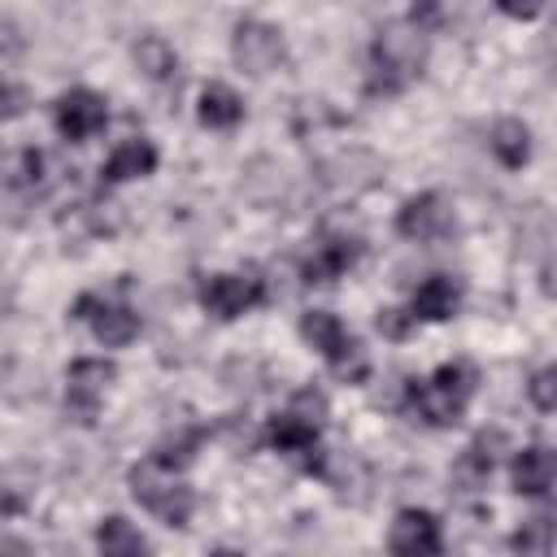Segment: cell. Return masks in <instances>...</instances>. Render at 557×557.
<instances>
[{"label": "cell", "mask_w": 557, "mask_h": 557, "mask_svg": "<svg viewBox=\"0 0 557 557\" xmlns=\"http://www.w3.org/2000/svg\"><path fill=\"white\" fill-rule=\"evenodd\" d=\"M474 387H479V370L470 361H444L431 379L405 383V405L426 426H457L466 418Z\"/></svg>", "instance_id": "6da1fadb"}, {"label": "cell", "mask_w": 557, "mask_h": 557, "mask_svg": "<svg viewBox=\"0 0 557 557\" xmlns=\"http://www.w3.org/2000/svg\"><path fill=\"white\" fill-rule=\"evenodd\" d=\"M422 35L426 30H418L413 22H392L374 35L370 44V91L374 96H396L422 74V61H426Z\"/></svg>", "instance_id": "7a4b0ae2"}, {"label": "cell", "mask_w": 557, "mask_h": 557, "mask_svg": "<svg viewBox=\"0 0 557 557\" xmlns=\"http://www.w3.org/2000/svg\"><path fill=\"white\" fill-rule=\"evenodd\" d=\"M126 487H131V496H135V500H139L148 513H157L165 527L183 531V527L191 522L196 492H191L187 483H178V479H174V470H170L161 457H148V461L131 466Z\"/></svg>", "instance_id": "3957f363"}, {"label": "cell", "mask_w": 557, "mask_h": 557, "mask_svg": "<svg viewBox=\"0 0 557 557\" xmlns=\"http://www.w3.org/2000/svg\"><path fill=\"white\" fill-rule=\"evenodd\" d=\"M196 300L218 322H231V318H244L257 305H265L270 292H265V278L257 270H239V274H209V278H200Z\"/></svg>", "instance_id": "277c9868"}, {"label": "cell", "mask_w": 557, "mask_h": 557, "mask_svg": "<svg viewBox=\"0 0 557 557\" xmlns=\"http://www.w3.org/2000/svg\"><path fill=\"white\" fill-rule=\"evenodd\" d=\"M231 61H235L244 74L265 78V74H274V70L287 61V39H283L278 26H270V22H261V17H244V22H235V30H231Z\"/></svg>", "instance_id": "5b68a950"}, {"label": "cell", "mask_w": 557, "mask_h": 557, "mask_svg": "<svg viewBox=\"0 0 557 557\" xmlns=\"http://www.w3.org/2000/svg\"><path fill=\"white\" fill-rule=\"evenodd\" d=\"M113 379H117V366L109 357H78V361H70L65 366V418H74L78 426H91Z\"/></svg>", "instance_id": "8992f818"}, {"label": "cell", "mask_w": 557, "mask_h": 557, "mask_svg": "<svg viewBox=\"0 0 557 557\" xmlns=\"http://www.w3.org/2000/svg\"><path fill=\"white\" fill-rule=\"evenodd\" d=\"M104 122H109V104H104V96L91 91V87H70V91L57 96V104H52V126H57V135L70 139V144H87L91 135L104 131Z\"/></svg>", "instance_id": "52a82bcc"}, {"label": "cell", "mask_w": 557, "mask_h": 557, "mask_svg": "<svg viewBox=\"0 0 557 557\" xmlns=\"http://www.w3.org/2000/svg\"><path fill=\"white\" fill-rule=\"evenodd\" d=\"M70 318L87 322L96 344H104V348H122V344H131L139 335V313L131 305H117V300H104V296H91V292L74 300Z\"/></svg>", "instance_id": "ba28073f"}, {"label": "cell", "mask_w": 557, "mask_h": 557, "mask_svg": "<svg viewBox=\"0 0 557 557\" xmlns=\"http://www.w3.org/2000/svg\"><path fill=\"white\" fill-rule=\"evenodd\" d=\"M453 231V209L440 191H418L396 209V235L409 244H435Z\"/></svg>", "instance_id": "9c48e42d"}, {"label": "cell", "mask_w": 557, "mask_h": 557, "mask_svg": "<svg viewBox=\"0 0 557 557\" xmlns=\"http://www.w3.org/2000/svg\"><path fill=\"white\" fill-rule=\"evenodd\" d=\"M357 257H361V239H357V235H348V231H326V235H318V244H313V252L305 257L300 274H305V283L326 287V283L344 278V274L357 265Z\"/></svg>", "instance_id": "30bf717a"}, {"label": "cell", "mask_w": 557, "mask_h": 557, "mask_svg": "<svg viewBox=\"0 0 557 557\" xmlns=\"http://www.w3.org/2000/svg\"><path fill=\"white\" fill-rule=\"evenodd\" d=\"M387 548L400 553V557H435L444 548V535H440V518L431 509H400L392 518V531H387Z\"/></svg>", "instance_id": "8fae6325"}, {"label": "cell", "mask_w": 557, "mask_h": 557, "mask_svg": "<svg viewBox=\"0 0 557 557\" xmlns=\"http://www.w3.org/2000/svg\"><path fill=\"white\" fill-rule=\"evenodd\" d=\"M509 483L518 496H548L557 483V448L548 444H527L509 461Z\"/></svg>", "instance_id": "7c38bea8"}, {"label": "cell", "mask_w": 557, "mask_h": 557, "mask_svg": "<svg viewBox=\"0 0 557 557\" xmlns=\"http://www.w3.org/2000/svg\"><path fill=\"white\" fill-rule=\"evenodd\" d=\"M409 309H413L418 322H448L461 309V283L453 274H431L413 287Z\"/></svg>", "instance_id": "4fadbf2b"}, {"label": "cell", "mask_w": 557, "mask_h": 557, "mask_svg": "<svg viewBox=\"0 0 557 557\" xmlns=\"http://www.w3.org/2000/svg\"><path fill=\"white\" fill-rule=\"evenodd\" d=\"M318 435H322V426L309 422V418L296 413V409H283V413H274V418L265 422V444H270L274 453H287V457H309V453L318 448Z\"/></svg>", "instance_id": "5bb4252c"}, {"label": "cell", "mask_w": 557, "mask_h": 557, "mask_svg": "<svg viewBox=\"0 0 557 557\" xmlns=\"http://www.w3.org/2000/svg\"><path fill=\"white\" fill-rule=\"evenodd\" d=\"M157 170V148L152 139H122L104 165H100V178L104 183H131V178H148Z\"/></svg>", "instance_id": "9a60e30c"}, {"label": "cell", "mask_w": 557, "mask_h": 557, "mask_svg": "<svg viewBox=\"0 0 557 557\" xmlns=\"http://www.w3.org/2000/svg\"><path fill=\"white\" fill-rule=\"evenodd\" d=\"M196 117L209 131H231V126L244 122V96L235 87H226V83H209L200 91V100H196Z\"/></svg>", "instance_id": "2e32d148"}, {"label": "cell", "mask_w": 557, "mask_h": 557, "mask_svg": "<svg viewBox=\"0 0 557 557\" xmlns=\"http://www.w3.org/2000/svg\"><path fill=\"white\" fill-rule=\"evenodd\" d=\"M131 61H135V70H139L148 83H165V78H174V70H178L174 44H170L165 35H152V30L131 44Z\"/></svg>", "instance_id": "e0dca14e"}, {"label": "cell", "mask_w": 557, "mask_h": 557, "mask_svg": "<svg viewBox=\"0 0 557 557\" xmlns=\"http://www.w3.org/2000/svg\"><path fill=\"white\" fill-rule=\"evenodd\" d=\"M487 148L505 170H522L531 161V126L522 117H500L487 135Z\"/></svg>", "instance_id": "ac0fdd59"}, {"label": "cell", "mask_w": 557, "mask_h": 557, "mask_svg": "<svg viewBox=\"0 0 557 557\" xmlns=\"http://www.w3.org/2000/svg\"><path fill=\"white\" fill-rule=\"evenodd\" d=\"M300 335H305V344H309L322 361H331V357L352 339V331H348L331 309H309V313H300Z\"/></svg>", "instance_id": "d6986e66"}, {"label": "cell", "mask_w": 557, "mask_h": 557, "mask_svg": "<svg viewBox=\"0 0 557 557\" xmlns=\"http://www.w3.org/2000/svg\"><path fill=\"white\" fill-rule=\"evenodd\" d=\"M96 548H100L104 557H139V553H148L152 544H148V535H144L135 522H126L122 513H109V518L96 522Z\"/></svg>", "instance_id": "ffe728a7"}, {"label": "cell", "mask_w": 557, "mask_h": 557, "mask_svg": "<svg viewBox=\"0 0 557 557\" xmlns=\"http://www.w3.org/2000/svg\"><path fill=\"white\" fill-rule=\"evenodd\" d=\"M374 157L366 152V148H348V152H335L331 161H322V178L335 187V191H348V196H357V191H366V187H374L379 183V174H357V165H370Z\"/></svg>", "instance_id": "44dd1931"}, {"label": "cell", "mask_w": 557, "mask_h": 557, "mask_svg": "<svg viewBox=\"0 0 557 557\" xmlns=\"http://www.w3.org/2000/svg\"><path fill=\"white\" fill-rule=\"evenodd\" d=\"M200 440H205V426H200V422H174V426L157 440L152 457H161L170 470H183V466H191V461H196Z\"/></svg>", "instance_id": "7402d4cb"}, {"label": "cell", "mask_w": 557, "mask_h": 557, "mask_svg": "<svg viewBox=\"0 0 557 557\" xmlns=\"http://www.w3.org/2000/svg\"><path fill=\"white\" fill-rule=\"evenodd\" d=\"M553 544H557V522H553V518H527V522L509 535V548H513V553H527V557L553 553Z\"/></svg>", "instance_id": "603a6c76"}, {"label": "cell", "mask_w": 557, "mask_h": 557, "mask_svg": "<svg viewBox=\"0 0 557 557\" xmlns=\"http://www.w3.org/2000/svg\"><path fill=\"white\" fill-rule=\"evenodd\" d=\"M326 366H331V374H335L339 383H352V387H361V383L370 379V352H366V344H361L357 335H352Z\"/></svg>", "instance_id": "cb8c5ba5"}, {"label": "cell", "mask_w": 557, "mask_h": 557, "mask_svg": "<svg viewBox=\"0 0 557 557\" xmlns=\"http://www.w3.org/2000/svg\"><path fill=\"white\" fill-rule=\"evenodd\" d=\"M44 170H48V157L39 152V148H22L17 152V161H13V187H44Z\"/></svg>", "instance_id": "d4e9b609"}, {"label": "cell", "mask_w": 557, "mask_h": 557, "mask_svg": "<svg viewBox=\"0 0 557 557\" xmlns=\"http://www.w3.org/2000/svg\"><path fill=\"white\" fill-rule=\"evenodd\" d=\"M527 400H531L535 409H544V413L557 409V361H553V366H540V370L531 374V383H527Z\"/></svg>", "instance_id": "484cf974"}, {"label": "cell", "mask_w": 557, "mask_h": 557, "mask_svg": "<svg viewBox=\"0 0 557 557\" xmlns=\"http://www.w3.org/2000/svg\"><path fill=\"white\" fill-rule=\"evenodd\" d=\"M218 440H222V444H226V448H231L235 457H244V453H252V448H257V444H261L265 435L248 431V422L231 413V418H222V426H218Z\"/></svg>", "instance_id": "4316f807"}, {"label": "cell", "mask_w": 557, "mask_h": 557, "mask_svg": "<svg viewBox=\"0 0 557 557\" xmlns=\"http://www.w3.org/2000/svg\"><path fill=\"white\" fill-rule=\"evenodd\" d=\"M287 409H296V413H305L309 422H318V426H322V422H326V413H331V400H326V392H322V387H313V383H309V387H296V392H292Z\"/></svg>", "instance_id": "83f0119b"}, {"label": "cell", "mask_w": 557, "mask_h": 557, "mask_svg": "<svg viewBox=\"0 0 557 557\" xmlns=\"http://www.w3.org/2000/svg\"><path fill=\"white\" fill-rule=\"evenodd\" d=\"M374 326H379V335H387V339H409V331L418 326V318H413V309H379V318H374Z\"/></svg>", "instance_id": "f1b7e54d"}, {"label": "cell", "mask_w": 557, "mask_h": 557, "mask_svg": "<svg viewBox=\"0 0 557 557\" xmlns=\"http://www.w3.org/2000/svg\"><path fill=\"white\" fill-rule=\"evenodd\" d=\"M496 9H500L505 17H513V22H531V17H540L544 0H496Z\"/></svg>", "instance_id": "f546056e"}, {"label": "cell", "mask_w": 557, "mask_h": 557, "mask_svg": "<svg viewBox=\"0 0 557 557\" xmlns=\"http://www.w3.org/2000/svg\"><path fill=\"white\" fill-rule=\"evenodd\" d=\"M22 109H26V91H22V83L9 78V87H4V117H17Z\"/></svg>", "instance_id": "4dcf8cb0"}]
</instances>
